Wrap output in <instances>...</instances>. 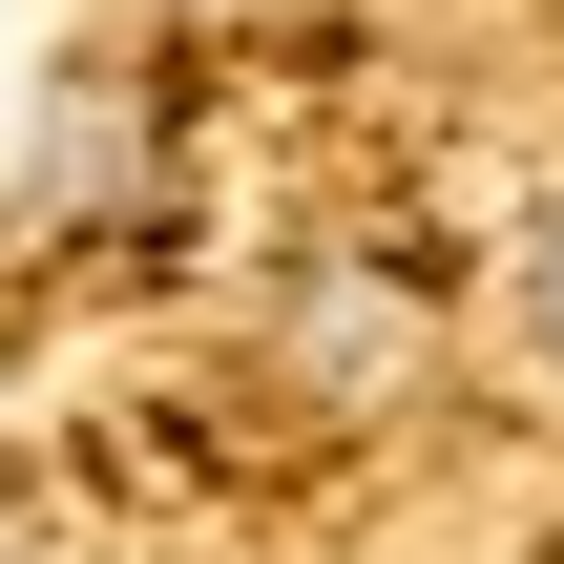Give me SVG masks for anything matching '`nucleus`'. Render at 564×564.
I'll use <instances>...</instances> for the list:
<instances>
[{
	"label": "nucleus",
	"instance_id": "f03ea898",
	"mask_svg": "<svg viewBox=\"0 0 564 564\" xmlns=\"http://www.w3.org/2000/svg\"><path fill=\"white\" fill-rule=\"evenodd\" d=\"M523 335H544V377H564V209L523 230Z\"/></svg>",
	"mask_w": 564,
	"mask_h": 564
},
{
	"label": "nucleus",
	"instance_id": "f257e3e1",
	"mask_svg": "<svg viewBox=\"0 0 564 564\" xmlns=\"http://www.w3.org/2000/svg\"><path fill=\"white\" fill-rule=\"evenodd\" d=\"M398 335H419V293H377V272L293 293V377H314V398H377V377H398Z\"/></svg>",
	"mask_w": 564,
	"mask_h": 564
}]
</instances>
